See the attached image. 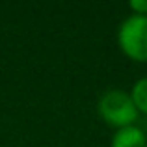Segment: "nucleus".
Masks as SVG:
<instances>
[{"mask_svg":"<svg viewBox=\"0 0 147 147\" xmlns=\"http://www.w3.org/2000/svg\"><path fill=\"white\" fill-rule=\"evenodd\" d=\"M97 112L106 125L114 127L115 130L123 127L136 125L140 112L136 110L129 91L123 90H108L99 99Z\"/></svg>","mask_w":147,"mask_h":147,"instance_id":"1","label":"nucleus"},{"mask_svg":"<svg viewBox=\"0 0 147 147\" xmlns=\"http://www.w3.org/2000/svg\"><path fill=\"white\" fill-rule=\"evenodd\" d=\"M117 43L127 58L147 61V15H129L119 24Z\"/></svg>","mask_w":147,"mask_h":147,"instance_id":"2","label":"nucleus"},{"mask_svg":"<svg viewBox=\"0 0 147 147\" xmlns=\"http://www.w3.org/2000/svg\"><path fill=\"white\" fill-rule=\"evenodd\" d=\"M110 147H147V136L138 125L123 127L114 132Z\"/></svg>","mask_w":147,"mask_h":147,"instance_id":"3","label":"nucleus"},{"mask_svg":"<svg viewBox=\"0 0 147 147\" xmlns=\"http://www.w3.org/2000/svg\"><path fill=\"white\" fill-rule=\"evenodd\" d=\"M130 97H132V102L136 106V110L140 114L147 115V76L136 80L130 90Z\"/></svg>","mask_w":147,"mask_h":147,"instance_id":"4","label":"nucleus"},{"mask_svg":"<svg viewBox=\"0 0 147 147\" xmlns=\"http://www.w3.org/2000/svg\"><path fill=\"white\" fill-rule=\"evenodd\" d=\"M129 7L132 15H147V0H130Z\"/></svg>","mask_w":147,"mask_h":147,"instance_id":"5","label":"nucleus"}]
</instances>
